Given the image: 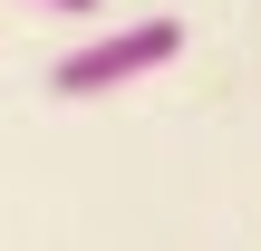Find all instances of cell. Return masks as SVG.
Here are the masks:
<instances>
[{
    "instance_id": "obj_1",
    "label": "cell",
    "mask_w": 261,
    "mask_h": 251,
    "mask_svg": "<svg viewBox=\"0 0 261 251\" xmlns=\"http://www.w3.org/2000/svg\"><path fill=\"white\" fill-rule=\"evenodd\" d=\"M174 58H184V19H174V10H145V19L97 29V39H77L68 58H48V97H116V87L174 68Z\"/></svg>"
},
{
    "instance_id": "obj_2",
    "label": "cell",
    "mask_w": 261,
    "mask_h": 251,
    "mask_svg": "<svg viewBox=\"0 0 261 251\" xmlns=\"http://www.w3.org/2000/svg\"><path fill=\"white\" fill-rule=\"evenodd\" d=\"M29 10H68V19H77V10H97V0H29Z\"/></svg>"
}]
</instances>
